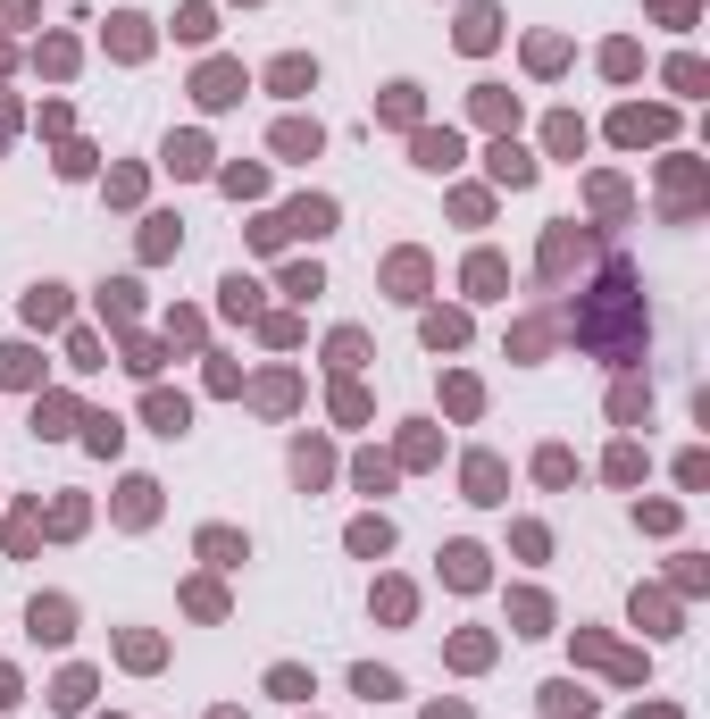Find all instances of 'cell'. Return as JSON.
Listing matches in <instances>:
<instances>
[{
	"label": "cell",
	"mask_w": 710,
	"mask_h": 719,
	"mask_svg": "<svg viewBox=\"0 0 710 719\" xmlns=\"http://www.w3.org/2000/svg\"><path fill=\"white\" fill-rule=\"evenodd\" d=\"M568 327H577L585 352H602V360H635L644 352V293H635V276L627 268H610L594 293H585V310H568Z\"/></svg>",
	"instance_id": "1"
},
{
	"label": "cell",
	"mask_w": 710,
	"mask_h": 719,
	"mask_svg": "<svg viewBox=\"0 0 710 719\" xmlns=\"http://www.w3.org/2000/svg\"><path fill=\"white\" fill-rule=\"evenodd\" d=\"M493 168H502L510 184H527V176H535V159H527V151H510V143H502V151H493Z\"/></svg>",
	"instance_id": "2"
}]
</instances>
